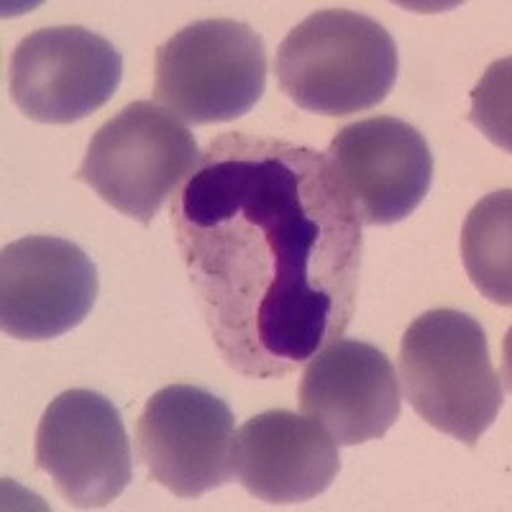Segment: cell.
<instances>
[{"label":"cell","mask_w":512,"mask_h":512,"mask_svg":"<svg viewBox=\"0 0 512 512\" xmlns=\"http://www.w3.org/2000/svg\"><path fill=\"white\" fill-rule=\"evenodd\" d=\"M172 228L233 372L285 377L351 326L364 239L326 154L241 131L218 136L177 190Z\"/></svg>","instance_id":"obj_1"},{"label":"cell","mask_w":512,"mask_h":512,"mask_svg":"<svg viewBox=\"0 0 512 512\" xmlns=\"http://www.w3.org/2000/svg\"><path fill=\"white\" fill-rule=\"evenodd\" d=\"M395 39L379 21L346 8L310 13L277 49L274 70L287 98L310 113L369 111L397 82Z\"/></svg>","instance_id":"obj_2"},{"label":"cell","mask_w":512,"mask_h":512,"mask_svg":"<svg viewBox=\"0 0 512 512\" xmlns=\"http://www.w3.org/2000/svg\"><path fill=\"white\" fill-rule=\"evenodd\" d=\"M400 374L415 413L469 448L492 428L505 402L487 333L459 310H431L410 323L400 346Z\"/></svg>","instance_id":"obj_3"},{"label":"cell","mask_w":512,"mask_h":512,"mask_svg":"<svg viewBox=\"0 0 512 512\" xmlns=\"http://www.w3.org/2000/svg\"><path fill=\"white\" fill-rule=\"evenodd\" d=\"M200 159L198 141L175 113L154 100H136L98 128L77 180L123 216L149 226Z\"/></svg>","instance_id":"obj_4"},{"label":"cell","mask_w":512,"mask_h":512,"mask_svg":"<svg viewBox=\"0 0 512 512\" xmlns=\"http://www.w3.org/2000/svg\"><path fill=\"white\" fill-rule=\"evenodd\" d=\"M264 88V39L241 21H198L157 49L154 100L185 123L236 121L262 100Z\"/></svg>","instance_id":"obj_5"},{"label":"cell","mask_w":512,"mask_h":512,"mask_svg":"<svg viewBox=\"0 0 512 512\" xmlns=\"http://www.w3.org/2000/svg\"><path fill=\"white\" fill-rule=\"evenodd\" d=\"M139 451L154 482L195 500L236 474V428L226 402L192 384L154 392L139 418Z\"/></svg>","instance_id":"obj_6"},{"label":"cell","mask_w":512,"mask_h":512,"mask_svg":"<svg viewBox=\"0 0 512 512\" xmlns=\"http://www.w3.org/2000/svg\"><path fill=\"white\" fill-rule=\"evenodd\" d=\"M36 469L77 510L111 505L134 474L121 413L93 390H67L52 400L36 431Z\"/></svg>","instance_id":"obj_7"},{"label":"cell","mask_w":512,"mask_h":512,"mask_svg":"<svg viewBox=\"0 0 512 512\" xmlns=\"http://www.w3.org/2000/svg\"><path fill=\"white\" fill-rule=\"evenodd\" d=\"M123 77L121 52L82 26L41 29L18 41L11 98L36 123H75L103 108Z\"/></svg>","instance_id":"obj_8"},{"label":"cell","mask_w":512,"mask_h":512,"mask_svg":"<svg viewBox=\"0 0 512 512\" xmlns=\"http://www.w3.org/2000/svg\"><path fill=\"white\" fill-rule=\"evenodd\" d=\"M361 226L413 216L433 185V154L418 128L392 116L341 128L326 152Z\"/></svg>","instance_id":"obj_9"},{"label":"cell","mask_w":512,"mask_h":512,"mask_svg":"<svg viewBox=\"0 0 512 512\" xmlns=\"http://www.w3.org/2000/svg\"><path fill=\"white\" fill-rule=\"evenodd\" d=\"M98 269L72 241L26 236L0 254V326L21 341H49L88 318Z\"/></svg>","instance_id":"obj_10"},{"label":"cell","mask_w":512,"mask_h":512,"mask_svg":"<svg viewBox=\"0 0 512 512\" xmlns=\"http://www.w3.org/2000/svg\"><path fill=\"white\" fill-rule=\"evenodd\" d=\"M300 405L336 446H359L382 438L400 418V379L377 346L336 338L308 359Z\"/></svg>","instance_id":"obj_11"},{"label":"cell","mask_w":512,"mask_h":512,"mask_svg":"<svg viewBox=\"0 0 512 512\" xmlns=\"http://www.w3.org/2000/svg\"><path fill=\"white\" fill-rule=\"evenodd\" d=\"M236 472L256 500L295 505L331 487L341 456L331 433L313 418L269 410L246 420L236 436Z\"/></svg>","instance_id":"obj_12"},{"label":"cell","mask_w":512,"mask_h":512,"mask_svg":"<svg viewBox=\"0 0 512 512\" xmlns=\"http://www.w3.org/2000/svg\"><path fill=\"white\" fill-rule=\"evenodd\" d=\"M512 198L510 190L492 192L466 216L461 259L474 287L497 305L512 303Z\"/></svg>","instance_id":"obj_13"}]
</instances>
